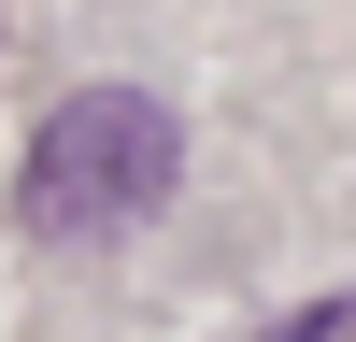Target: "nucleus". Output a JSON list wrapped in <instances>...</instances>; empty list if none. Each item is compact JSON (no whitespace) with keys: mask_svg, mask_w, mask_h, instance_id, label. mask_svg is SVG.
<instances>
[{"mask_svg":"<svg viewBox=\"0 0 356 342\" xmlns=\"http://www.w3.org/2000/svg\"><path fill=\"white\" fill-rule=\"evenodd\" d=\"M171 171H186L171 100H143V86H72V100L29 129L15 214L43 228V243H114V228H143L171 200Z\"/></svg>","mask_w":356,"mask_h":342,"instance_id":"1","label":"nucleus"}]
</instances>
